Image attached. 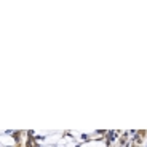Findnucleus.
<instances>
[{
  "mask_svg": "<svg viewBox=\"0 0 147 147\" xmlns=\"http://www.w3.org/2000/svg\"><path fill=\"white\" fill-rule=\"evenodd\" d=\"M2 142H3L5 146H13V144H15V139H11V138H8V136H3L2 138Z\"/></svg>",
  "mask_w": 147,
  "mask_h": 147,
  "instance_id": "f257e3e1",
  "label": "nucleus"
},
{
  "mask_svg": "<svg viewBox=\"0 0 147 147\" xmlns=\"http://www.w3.org/2000/svg\"><path fill=\"white\" fill-rule=\"evenodd\" d=\"M82 147H106V146L101 144V142H90V144H85V146H82Z\"/></svg>",
  "mask_w": 147,
  "mask_h": 147,
  "instance_id": "f03ea898",
  "label": "nucleus"
}]
</instances>
